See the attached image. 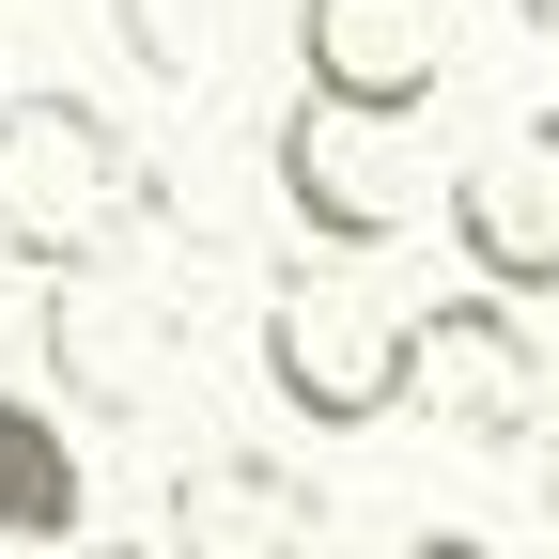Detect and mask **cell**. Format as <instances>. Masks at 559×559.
Instances as JSON below:
<instances>
[{
  "instance_id": "obj_1",
  "label": "cell",
  "mask_w": 559,
  "mask_h": 559,
  "mask_svg": "<svg viewBox=\"0 0 559 559\" xmlns=\"http://www.w3.org/2000/svg\"><path fill=\"white\" fill-rule=\"evenodd\" d=\"M156 234V171L124 156V124L94 94H0V249L94 264Z\"/></svg>"
},
{
  "instance_id": "obj_2",
  "label": "cell",
  "mask_w": 559,
  "mask_h": 559,
  "mask_svg": "<svg viewBox=\"0 0 559 559\" xmlns=\"http://www.w3.org/2000/svg\"><path fill=\"white\" fill-rule=\"evenodd\" d=\"M264 389H280V419H311V436H373L419 389V311L373 296V280H342V264H296L264 296Z\"/></svg>"
},
{
  "instance_id": "obj_3",
  "label": "cell",
  "mask_w": 559,
  "mask_h": 559,
  "mask_svg": "<svg viewBox=\"0 0 559 559\" xmlns=\"http://www.w3.org/2000/svg\"><path fill=\"white\" fill-rule=\"evenodd\" d=\"M280 234L326 249V264H358L419 218V109H358V94H296L280 109Z\"/></svg>"
},
{
  "instance_id": "obj_4",
  "label": "cell",
  "mask_w": 559,
  "mask_h": 559,
  "mask_svg": "<svg viewBox=\"0 0 559 559\" xmlns=\"http://www.w3.org/2000/svg\"><path fill=\"white\" fill-rule=\"evenodd\" d=\"M47 373L79 389L94 419H171V404H187V311L140 296L124 249L47 264Z\"/></svg>"
},
{
  "instance_id": "obj_5",
  "label": "cell",
  "mask_w": 559,
  "mask_h": 559,
  "mask_svg": "<svg viewBox=\"0 0 559 559\" xmlns=\"http://www.w3.org/2000/svg\"><path fill=\"white\" fill-rule=\"evenodd\" d=\"M436 436H544V342H528V311L498 296V280H466V296H436L419 311V389H404Z\"/></svg>"
},
{
  "instance_id": "obj_6",
  "label": "cell",
  "mask_w": 559,
  "mask_h": 559,
  "mask_svg": "<svg viewBox=\"0 0 559 559\" xmlns=\"http://www.w3.org/2000/svg\"><path fill=\"white\" fill-rule=\"evenodd\" d=\"M296 94L436 109L451 94V0H296Z\"/></svg>"
},
{
  "instance_id": "obj_7",
  "label": "cell",
  "mask_w": 559,
  "mask_h": 559,
  "mask_svg": "<svg viewBox=\"0 0 559 559\" xmlns=\"http://www.w3.org/2000/svg\"><path fill=\"white\" fill-rule=\"evenodd\" d=\"M451 249L498 296H559V124H528V140L451 171Z\"/></svg>"
},
{
  "instance_id": "obj_8",
  "label": "cell",
  "mask_w": 559,
  "mask_h": 559,
  "mask_svg": "<svg viewBox=\"0 0 559 559\" xmlns=\"http://www.w3.org/2000/svg\"><path fill=\"white\" fill-rule=\"evenodd\" d=\"M171 544L187 559H311L326 544V498H311V466H280V451H187Z\"/></svg>"
},
{
  "instance_id": "obj_9",
  "label": "cell",
  "mask_w": 559,
  "mask_h": 559,
  "mask_svg": "<svg viewBox=\"0 0 559 559\" xmlns=\"http://www.w3.org/2000/svg\"><path fill=\"white\" fill-rule=\"evenodd\" d=\"M79 528H94V466H79V436H62L47 404L0 389V544H79Z\"/></svg>"
},
{
  "instance_id": "obj_10",
  "label": "cell",
  "mask_w": 559,
  "mask_h": 559,
  "mask_svg": "<svg viewBox=\"0 0 559 559\" xmlns=\"http://www.w3.org/2000/svg\"><path fill=\"white\" fill-rule=\"evenodd\" d=\"M389 559H498V544H466V528H419V544H389Z\"/></svg>"
},
{
  "instance_id": "obj_11",
  "label": "cell",
  "mask_w": 559,
  "mask_h": 559,
  "mask_svg": "<svg viewBox=\"0 0 559 559\" xmlns=\"http://www.w3.org/2000/svg\"><path fill=\"white\" fill-rule=\"evenodd\" d=\"M528 481H544V528H559V419H544V466H528Z\"/></svg>"
},
{
  "instance_id": "obj_12",
  "label": "cell",
  "mask_w": 559,
  "mask_h": 559,
  "mask_svg": "<svg viewBox=\"0 0 559 559\" xmlns=\"http://www.w3.org/2000/svg\"><path fill=\"white\" fill-rule=\"evenodd\" d=\"M513 16H528V32H544V47H559V0H513Z\"/></svg>"
},
{
  "instance_id": "obj_13",
  "label": "cell",
  "mask_w": 559,
  "mask_h": 559,
  "mask_svg": "<svg viewBox=\"0 0 559 559\" xmlns=\"http://www.w3.org/2000/svg\"><path fill=\"white\" fill-rule=\"evenodd\" d=\"M79 559H156V544H79Z\"/></svg>"
}]
</instances>
